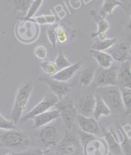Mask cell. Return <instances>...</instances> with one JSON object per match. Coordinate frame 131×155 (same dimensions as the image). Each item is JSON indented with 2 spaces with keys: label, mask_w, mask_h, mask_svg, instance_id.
I'll use <instances>...</instances> for the list:
<instances>
[{
  "label": "cell",
  "mask_w": 131,
  "mask_h": 155,
  "mask_svg": "<svg viewBox=\"0 0 131 155\" xmlns=\"http://www.w3.org/2000/svg\"><path fill=\"white\" fill-rule=\"evenodd\" d=\"M33 90H34V85L32 82L27 81L19 87L16 93L14 106L11 113V120L15 124L20 122L27 104L29 101Z\"/></svg>",
  "instance_id": "6da1fadb"
},
{
  "label": "cell",
  "mask_w": 131,
  "mask_h": 155,
  "mask_svg": "<svg viewBox=\"0 0 131 155\" xmlns=\"http://www.w3.org/2000/svg\"><path fill=\"white\" fill-rule=\"evenodd\" d=\"M96 94L101 97L111 112H119L124 109L122 101L120 88L117 85L97 87Z\"/></svg>",
  "instance_id": "7a4b0ae2"
},
{
  "label": "cell",
  "mask_w": 131,
  "mask_h": 155,
  "mask_svg": "<svg viewBox=\"0 0 131 155\" xmlns=\"http://www.w3.org/2000/svg\"><path fill=\"white\" fill-rule=\"evenodd\" d=\"M30 143V138L24 133L18 130H8L0 135V146L19 149L28 147Z\"/></svg>",
  "instance_id": "3957f363"
},
{
  "label": "cell",
  "mask_w": 131,
  "mask_h": 155,
  "mask_svg": "<svg viewBox=\"0 0 131 155\" xmlns=\"http://www.w3.org/2000/svg\"><path fill=\"white\" fill-rule=\"evenodd\" d=\"M59 101L58 97L53 92H47L42 100L36 104L30 111L24 116H22L20 122H26L32 119L35 116L50 110L52 107H55Z\"/></svg>",
  "instance_id": "277c9868"
},
{
  "label": "cell",
  "mask_w": 131,
  "mask_h": 155,
  "mask_svg": "<svg viewBox=\"0 0 131 155\" xmlns=\"http://www.w3.org/2000/svg\"><path fill=\"white\" fill-rule=\"evenodd\" d=\"M118 67L111 66L107 69H104L99 67L96 68L94 81L97 87L117 86L118 84Z\"/></svg>",
  "instance_id": "5b68a950"
},
{
  "label": "cell",
  "mask_w": 131,
  "mask_h": 155,
  "mask_svg": "<svg viewBox=\"0 0 131 155\" xmlns=\"http://www.w3.org/2000/svg\"><path fill=\"white\" fill-rule=\"evenodd\" d=\"M55 107L60 114V117L63 120L67 131H70L73 128L75 119L77 117V109L74 102L72 100L64 102L62 99Z\"/></svg>",
  "instance_id": "8992f818"
},
{
  "label": "cell",
  "mask_w": 131,
  "mask_h": 155,
  "mask_svg": "<svg viewBox=\"0 0 131 155\" xmlns=\"http://www.w3.org/2000/svg\"><path fill=\"white\" fill-rule=\"evenodd\" d=\"M39 81L44 83L50 87L52 91L51 92L58 97L59 101L67 97L72 88V85L69 83L54 80L51 77L39 78Z\"/></svg>",
  "instance_id": "52a82bcc"
},
{
  "label": "cell",
  "mask_w": 131,
  "mask_h": 155,
  "mask_svg": "<svg viewBox=\"0 0 131 155\" xmlns=\"http://www.w3.org/2000/svg\"><path fill=\"white\" fill-rule=\"evenodd\" d=\"M84 155H107L108 147L105 140L94 136L82 146Z\"/></svg>",
  "instance_id": "ba28073f"
},
{
  "label": "cell",
  "mask_w": 131,
  "mask_h": 155,
  "mask_svg": "<svg viewBox=\"0 0 131 155\" xmlns=\"http://www.w3.org/2000/svg\"><path fill=\"white\" fill-rule=\"evenodd\" d=\"M76 117L82 131L95 136L99 135L101 134V127L98 123V121L93 117H87L79 115Z\"/></svg>",
  "instance_id": "9c48e42d"
},
{
  "label": "cell",
  "mask_w": 131,
  "mask_h": 155,
  "mask_svg": "<svg viewBox=\"0 0 131 155\" xmlns=\"http://www.w3.org/2000/svg\"><path fill=\"white\" fill-rule=\"evenodd\" d=\"M95 103L96 97L94 94H88L81 96L78 107V112L80 115L87 117H93Z\"/></svg>",
  "instance_id": "30bf717a"
},
{
  "label": "cell",
  "mask_w": 131,
  "mask_h": 155,
  "mask_svg": "<svg viewBox=\"0 0 131 155\" xmlns=\"http://www.w3.org/2000/svg\"><path fill=\"white\" fill-rule=\"evenodd\" d=\"M40 139L47 148H54L57 145L58 131L55 127L46 125L40 132Z\"/></svg>",
  "instance_id": "8fae6325"
},
{
  "label": "cell",
  "mask_w": 131,
  "mask_h": 155,
  "mask_svg": "<svg viewBox=\"0 0 131 155\" xmlns=\"http://www.w3.org/2000/svg\"><path fill=\"white\" fill-rule=\"evenodd\" d=\"M59 117H60V114L57 109L47 110V111L38 115L32 119H34L33 128L37 129L42 128Z\"/></svg>",
  "instance_id": "7c38bea8"
},
{
  "label": "cell",
  "mask_w": 131,
  "mask_h": 155,
  "mask_svg": "<svg viewBox=\"0 0 131 155\" xmlns=\"http://www.w3.org/2000/svg\"><path fill=\"white\" fill-rule=\"evenodd\" d=\"M60 147L65 154L77 155L79 151L80 143L75 137L67 134L60 143Z\"/></svg>",
  "instance_id": "4fadbf2b"
},
{
  "label": "cell",
  "mask_w": 131,
  "mask_h": 155,
  "mask_svg": "<svg viewBox=\"0 0 131 155\" xmlns=\"http://www.w3.org/2000/svg\"><path fill=\"white\" fill-rule=\"evenodd\" d=\"M81 61H78L73 64H70L68 67L58 71L56 74L51 78L58 81L67 82L79 71L81 68Z\"/></svg>",
  "instance_id": "5bb4252c"
},
{
  "label": "cell",
  "mask_w": 131,
  "mask_h": 155,
  "mask_svg": "<svg viewBox=\"0 0 131 155\" xmlns=\"http://www.w3.org/2000/svg\"><path fill=\"white\" fill-rule=\"evenodd\" d=\"M108 53L113 60L120 63L128 60L129 58V49L124 42H120L117 45H113L109 49Z\"/></svg>",
  "instance_id": "9a60e30c"
},
{
  "label": "cell",
  "mask_w": 131,
  "mask_h": 155,
  "mask_svg": "<svg viewBox=\"0 0 131 155\" xmlns=\"http://www.w3.org/2000/svg\"><path fill=\"white\" fill-rule=\"evenodd\" d=\"M131 64L130 60L122 62L120 68L118 69L117 78L122 87L130 88L131 87Z\"/></svg>",
  "instance_id": "2e32d148"
},
{
  "label": "cell",
  "mask_w": 131,
  "mask_h": 155,
  "mask_svg": "<svg viewBox=\"0 0 131 155\" xmlns=\"http://www.w3.org/2000/svg\"><path fill=\"white\" fill-rule=\"evenodd\" d=\"M89 53L97 61L100 68L107 69L113 65L114 60L108 53L103 51H97L91 49L89 51Z\"/></svg>",
  "instance_id": "e0dca14e"
},
{
  "label": "cell",
  "mask_w": 131,
  "mask_h": 155,
  "mask_svg": "<svg viewBox=\"0 0 131 155\" xmlns=\"http://www.w3.org/2000/svg\"><path fill=\"white\" fill-rule=\"evenodd\" d=\"M104 134L105 141L107 143L110 152L113 155H122V151L120 145L118 141L116 139L114 134L111 131H109L106 129H104Z\"/></svg>",
  "instance_id": "ac0fdd59"
},
{
  "label": "cell",
  "mask_w": 131,
  "mask_h": 155,
  "mask_svg": "<svg viewBox=\"0 0 131 155\" xmlns=\"http://www.w3.org/2000/svg\"><path fill=\"white\" fill-rule=\"evenodd\" d=\"M95 96L96 97V103L94 114H93V117L98 120L102 116L107 117V116L110 115L111 114L110 109L109 108L106 103L102 101V99L97 94H95Z\"/></svg>",
  "instance_id": "d6986e66"
},
{
  "label": "cell",
  "mask_w": 131,
  "mask_h": 155,
  "mask_svg": "<svg viewBox=\"0 0 131 155\" xmlns=\"http://www.w3.org/2000/svg\"><path fill=\"white\" fill-rule=\"evenodd\" d=\"M117 7H121L123 9L126 8L120 0H104V2L101 7L99 15L104 18L106 15H112L114 9Z\"/></svg>",
  "instance_id": "ffe728a7"
},
{
  "label": "cell",
  "mask_w": 131,
  "mask_h": 155,
  "mask_svg": "<svg viewBox=\"0 0 131 155\" xmlns=\"http://www.w3.org/2000/svg\"><path fill=\"white\" fill-rule=\"evenodd\" d=\"M95 70V66H89L81 72L79 76V85L82 88L88 87L94 81Z\"/></svg>",
  "instance_id": "44dd1931"
},
{
  "label": "cell",
  "mask_w": 131,
  "mask_h": 155,
  "mask_svg": "<svg viewBox=\"0 0 131 155\" xmlns=\"http://www.w3.org/2000/svg\"><path fill=\"white\" fill-rule=\"evenodd\" d=\"M95 41L91 46V49L97 51H104L106 49L111 48L117 42L116 38H106L105 39L100 40L98 38H94Z\"/></svg>",
  "instance_id": "7402d4cb"
},
{
  "label": "cell",
  "mask_w": 131,
  "mask_h": 155,
  "mask_svg": "<svg viewBox=\"0 0 131 155\" xmlns=\"http://www.w3.org/2000/svg\"><path fill=\"white\" fill-rule=\"evenodd\" d=\"M121 142L120 143L122 154L123 155H131V140L130 137L125 132L122 128L118 129Z\"/></svg>",
  "instance_id": "603a6c76"
},
{
  "label": "cell",
  "mask_w": 131,
  "mask_h": 155,
  "mask_svg": "<svg viewBox=\"0 0 131 155\" xmlns=\"http://www.w3.org/2000/svg\"><path fill=\"white\" fill-rule=\"evenodd\" d=\"M121 97L124 110L126 113L130 114L131 110V89L130 88L121 87Z\"/></svg>",
  "instance_id": "cb8c5ba5"
},
{
  "label": "cell",
  "mask_w": 131,
  "mask_h": 155,
  "mask_svg": "<svg viewBox=\"0 0 131 155\" xmlns=\"http://www.w3.org/2000/svg\"><path fill=\"white\" fill-rule=\"evenodd\" d=\"M95 19L97 24V31L91 33L90 36L92 38H95L98 35L105 33L110 27V23L104 19V18L101 17V15H99V17L96 18Z\"/></svg>",
  "instance_id": "d4e9b609"
},
{
  "label": "cell",
  "mask_w": 131,
  "mask_h": 155,
  "mask_svg": "<svg viewBox=\"0 0 131 155\" xmlns=\"http://www.w3.org/2000/svg\"><path fill=\"white\" fill-rule=\"evenodd\" d=\"M40 67L43 73H45L50 77H52L54 74H56L58 71L55 63L51 62V61L46 60V59L41 61L40 63Z\"/></svg>",
  "instance_id": "484cf974"
},
{
  "label": "cell",
  "mask_w": 131,
  "mask_h": 155,
  "mask_svg": "<svg viewBox=\"0 0 131 155\" xmlns=\"http://www.w3.org/2000/svg\"><path fill=\"white\" fill-rule=\"evenodd\" d=\"M43 1L44 0H34V1H32L24 19H32L34 15L37 12V11L40 8Z\"/></svg>",
  "instance_id": "4316f807"
},
{
  "label": "cell",
  "mask_w": 131,
  "mask_h": 155,
  "mask_svg": "<svg viewBox=\"0 0 131 155\" xmlns=\"http://www.w3.org/2000/svg\"><path fill=\"white\" fill-rule=\"evenodd\" d=\"M54 63H55L58 71L61 70L65 68H67L71 64L70 62L68 60V59L66 58V57H65V55L63 53L62 49H59V51H58Z\"/></svg>",
  "instance_id": "83f0119b"
},
{
  "label": "cell",
  "mask_w": 131,
  "mask_h": 155,
  "mask_svg": "<svg viewBox=\"0 0 131 155\" xmlns=\"http://www.w3.org/2000/svg\"><path fill=\"white\" fill-rule=\"evenodd\" d=\"M39 25H54L56 21L55 17L53 15H42L32 19Z\"/></svg>",
  "instance_id": "f1b7e54d"
},
{
  "label": "cell",
  "mask_w": 131,
  "mask_h": 155,
  "mask_svg": "<svg viewBox=\"0 0 131 155\" xmlns=\"http://www.w3.org/2000/svg\"><path fill=\"white\" fill-rule=\"evenodd\" d=\"M55 31H56L57 41H58L61 44H64L67 41L68 34L66 30H65V28L63 26L57 25Z\"/></svg>",
  "instance_id": "f546056e"
},
{
  "label": "cell",
  "mask_w": 131,
  "mask_h": 155,
  "mask_svg": "<svg viewBox=\"0 0 131 155\" xmlns=\"http://www.w3.org/2000/svg\"><path fill=\"white\" fill-rule=\"evenodd\" d=\"M0 130L8 131L18 130V128L12 120H8L6 119L0 114Z\"/></svg>",
  "instance_id": "4dcf8cb0"
},
{
  "label": "cell",
  "mask_w": 131,
  "mask_h": 155,
  "mask_svg": "<svg viewBox=\"0 0 131 155\" xmlns=\"http://www.w3.org/2000/svg\"><path fill=\"white\" fill-rule=\"evenodd\" d=\"M31 2V0H14L16 10L21 12L27 13Z\"/></svg>",
  "instance_id": "1f68e13d"
},
{
  "label": "cell",
  "mask_w": 131,
  "mask_h": 155,
  "mask_svg": "<svg viewBox=\"0 0 131 155\" xmlns=\"http://www.w3.org/2000/svg\"><path fill=\"white\" fill-rule=\"evenodd\" d=\"M57 25H52L47 30V35L48 37L49 41L50 42L53 47L56 48V27Z\"/></svg>",
  "instance_id": "d6a6232c"
},
{
  "label": "cell",
  "mask_w": 131,
  "mask_h": 155,
  "mask_svg": "<svg viewBox=\"0 0 131 155\" xmlns=\"http://www.w3.org/2000/svg\"><path fill=\"white\" fill-rule=\"evenodd\" d=\"M34 54L35 57H37L39 59H40L42 60H45L46 57L47 51L46 48L43 46H37L34 49Z\"/></svg>",
  "instance_id": "836d02e7"
},
{
  "label": "cell",
  "mask_w": 131,
  "mask_h": 155,
  "mask_svg": "<svg viewBox=\"0 0 131 155\" xmlns=\"http://www.w3.org/2000/svg\"><path fill=\"white\" fill-rule=\"evenodd\" d=\"M43 151L41 148H31L24 151L14 154V155H43Z\"/></svg>",
  "instance_id": "e575fe53"
},
{
  "label": "cell",
  "mask_w": 131,
  "mask_h": 155,
  "mask_svg": "<svg viewBox=\"0 0 131 155\" xmlns=\"http://www.w3.org/2000/svg\"><path fill=\"white\" fill-rule=\"evenodd\" d=\"M43 155H59L58 151L54 148H47L46 151H43Z\"/></svg>",
  "instance_id": "d590c367"
},
{
  "label": "cell",
  "mask_w": 131,
  "mask_h": 155,
  "mask_svg": "<svg viewBox=\"0 0 131 155\" xmlns=\"http://www.w3.org/2000/svg\"><path fill=\"white\" fill-rule=\"evenodd\" d=\"M5 155H14V154H12V153H7V154H5Z\"/></svg>",
  "instance_id": "8d00e7d4"
},
{
  "label": "cell",
  "mask_w": 131,
  "mask_h": 155,
  "mask_svg": "<svg viewBox=\"0 0 131 155\" xmlns=\"http://www.w3.org/2000/svg\"><path fill=\"white\" fill-rule=\"evenodd\" d=\"M107 155H113L111 153H110V152H108V153H107Z\"/></svg>",
  "instance_id": "74e56055"
},
{
  "label": "cell",
  "mask_w": 131,
  "mask_h": 155,
  "mask_svg": "<svg viewBox=\"0 0 131 155\" xmlns=\"http://www.w3.org/2000/svg\"><path fill=\"white\" fill-rule=\"evenodd\" d=\"M1 34H2V31L0 30V36H1Z\"/></svg>",
  "instance_id": "f35d334b"
}]
</instances>
